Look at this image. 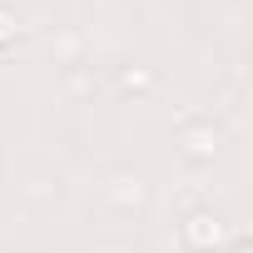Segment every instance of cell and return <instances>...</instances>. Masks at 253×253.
I'll use <instances>...</instances> for the list:
<instances>
[{
	"instance_id": "1",
	"label": "cell",
	"mask_w": 253,
	"mask_h": 253,
	"mask_svg": "<svg viewBox=\"0 0 253 253\" xmlns=\"http://www.w3.org/2000/svg\"><path fill=\"white\" fill-rule=\"evenodd\" d=\"M179 233H184V243H189L194 253H213V248H218V238H223V228H218V218H213V213H189Z\"/></svg>"
},
{
	"instance_id": "2",
	"label": "cell",
	"mask_w": 253,
	"mask_h": 253,
	"mask_svg": "<svg viewBox=\"0 0 253 253\" xmlns=\"http://www.w3.org/2000/svg\"><path fill=\"white\" fill-rule=\"evenodd\" d=\"M10 35H15V15L0 10V40H10Z\"/></svg>"
}]
</instances>
